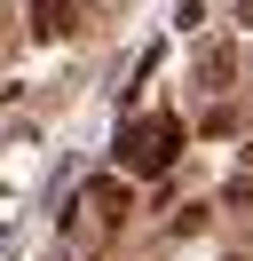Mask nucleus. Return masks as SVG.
Here are the masks:
<instances>
[{
    "instance_id": "obj_3",
    "label": "nucleus",
    "mask_w": 253,
    "mask_h": 261,
    "mask_svg": "<svg viewBox=\"0 0 253 261\" xmlns=\"http://www.w3.org/2000/svg\"><path fill=\"white\" fill-rule=\"evenodd\" d=\"M87 206L103 214V222H127V206H135V190H127L119 174H95V182H87Z\"/></svg>"
},
{
    "instance_id": "obj_8",
    "label": "nucleus",
    "mask_w": 253,
    "mask_h": 261,
    "mask_svg": "<svg viewBox=\"0 0 253 261\" xmlns=\"http://www.w3.org/2000/svg\"><path fill=\"white\" fill-rule=\"evenodd\" d=\"M63 261H71V253H63Z\"/></svg>"
},
{
    "instance_id": "obj_7",
    "label": "nucleus",
    "mask_w": 253,
    "mask_h": 261,
    "mask_svg": "<svg viewBox=\"0 0 253 261\" xmlns=\"http://www.w3.org/2000/svg\"><path fill=\"white\" fill-rule=\"evenodd\" d=\"M245 174H253V143H245Z\"/></svg>"
},
{
    "instance_id": "obj_5",
    "label": "nucleus",
    "mask_w": 253,
    "mask_h": 261,
    "mask_svg": "<svg viewBox=\"0 0 253 261\" xmlns=\"http://www.w3.org/2000/svg\"><path fill=\"white\" fill-rule=\"evenodd\" d=\"M221 198H230V206H253V174H237V182H230Z\"/></svg>"
},
{
    "instance_id": "obj_6",
    "label": "nucleus",
    "mask_w": 253,
    "mask_h": 261,
    "mask_svg": "<svg viewBox=\"0 0 253 261\" xmlns=\"http://www.w3.org/2000/svg\"><path fill=\"white\" fill-rule=\"evenodd\" d=\"M237 24H253V0H237Z\"/></svg>"
},
{
    "instance_id": "obj_4",
    "label": "nucleus",
    "mask_w": 253,
    "mask_h": 261,
    "mask_svg": "<svg viewBox=\"0 0 253 261\" xmlns=\"http://www.w3.org/2000/svg\"><path fill=\"white\" fill-rule=\"evenodd\" d=\"M71 24H79V8H71V0H32V32H40V40H63Z\"/></svg>"
},
{
    "instance_id": "obj_1",
    "label": "nucleus",
    "mask_w": 253,
    "mask_h": 261,
    "mask_svg": "<svg viewBox=\"0 0 253 261\" xmlns=\"http://www.w3.org/2000/svg\"><path fill=\"white\" fill-rule=\"evenodd\" d=\"M174 150H182V119H135V127H119V166L127 174H166Z\"/></svg>"
},
{
    "instance_id": "obj_2",
    "label": "nucleus",
    "mask_w": 253,
    "mask_h": 261,
    "mask_svg": "<svg viewBox=\"0 0 253 261\" xmlns=\"http://www.w3.org/2000/svg\"><path fill=\"white\" fill-rule=\"evenodd\" d=\"M190 71H198V87H230L237 80V48H230V40H198Z\"/></svg>"
}]
</instances>
